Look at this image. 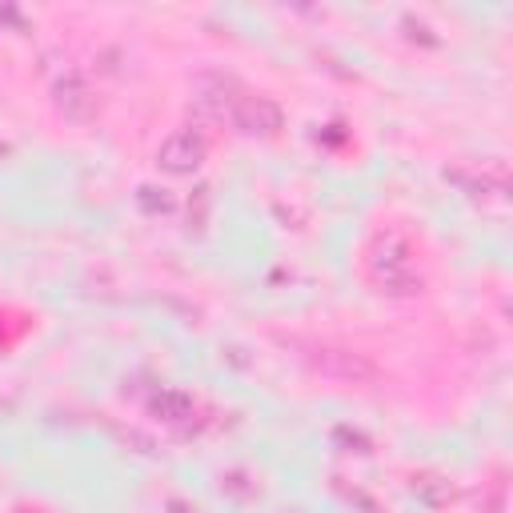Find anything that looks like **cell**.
Masks as SVG:
<instances>
[{
  "mask_svg": "<svg viewBox=\"0 0 513 513\" xmlns=\"http://www.w3.org/2000/svg\"><path fill=\"white\" fill-rule=\"evenodd\" d=\"M366 269H369V281L389 297H417L425 289L422 273L413 265V253H409V245L397 233H381L373 241L366 253Z\"/></svg>",
  "mask_w": 513,
  "mask_h": 513,
  "instance_id": "1",
  "label": "cell"
},
{
  "mask_svg": "<svg viewBox=\"0 0 513 513\" xmlns=\"http://www.w3.org/2000/svg\"><path fill=\"white\" fill-rule=\"evenodd\" d=\"M301 357L313 373H321L325 381H337V385H377L381 369L373 366L366 353L345 349V345H301Z\"/></svg>",
  "mask_w": 513,
  "mask_h": 513,
  "instance_id": "2",
  "label": "cell"
},
{
  "mask_svg": "<svg viewBox=\"0 0 513 513\" xmlns=\"http://www.w3.org/2000/svg\"><path fill=\"white\" fill-rule=\"evenodd\" d=\"M52 109L69 120V125H92L100 117V97L89 81L81 77H61L52 85Z\"/></svg>",
  "mask_w": 513,
  "mask_h": 513,
  "instance_id": "3",
  "label": "cell"
},
{
  "mask_svg": "<svg viewBox=\"0 0 513 513\" xmlns=\"http://www.w3.org/2000/svg\"><path fill=\"white\" fill-rule=\"evenodd\" d=\"M233 125L249 137H277L285 128V113L281 105H273L269 97H257V92H241V100L233 105Z\"/></svg>",
  "mask_w": 513,
  "mask_h": 513,
  "instance_id": "4",
  "label": "cell"
},
{
  "mask_svg": "<svg viewBox=\"0 0 513 513\" xmlns=\"http://www.w3.org/2000/svg\"><path fill=\"white\" fill-rule=\"evenodd\" d=\"M201 161H204V141H201L197 133H189V128H181V133L165 137L161 148H157V165H161L165 173H173V176L197 173Z\"/></svg>",
  "mask_w": 513,
  "mask_h": 513,
  "instance_id": "5",
  "label": "cell"
},
{
  "mask_svg": "<svg viewBox=\"0 0 513 513\" xmlns=\"http://www.w3.org/2000/svg\"><path fill=\"white\" fill-rule=\"evenodd\" d=\"M409 489H413V498L422 501V506H429L433 513L450 509L453 501H457V489H453V485L445 481L442 473H429V470L413 473V478H409Z\"/></svg>",
  "mask_w": 513,
  "mask_h": 513,
  "instance_id": "6",
  "label": "cell"
},
{
  "mask_svg": "<svg viewBox=\"0 0 513 513\" xmlns=\"http://www.w3.org/2000/svg\"><path fill=\"white\" fill-rule=\"evenodd\" d=\"M148 413L157 422H169V425H185L193 417V397L181 394V389H161V394L148 397Z\"/></svg>",
  "mask_w": 513,
  "mask_h": 513,
  "instance_id": "7",
  "label": "cell"
},
{
  "mask_svg": "<svg viewBox=\"0 0 513 513\" xmlns=\"http://www.w3.org/2000/svg\"><path fill=\"white\" fill-rule=\"evenodd\" d=\"M137 204H141V213H148V217H169L176 209V197L169 189H161V185H141L137 189Z\"/></svg>",
  "mask_w": 513,
  "mask_h": 513,
  "instance_id": "8",
  "label": "cell"
},
{
  "mask_svg": "<svg viewBox=\"0 0 513 513\" xmlns=\"http://www.w3.org/2000/svg\"><path fill=\"white\" fill-rule=\"evenodd\" d=\"M333 442H337L345 453H373V442L361 433V429H353V425H337V429H333Z\"/></svg>",
  "mask_w": 513,
  "mask_h": 513,
  "instance_id": "9",
  "label": "cell"
},
{
  "mask_svg": "<svg viewBox=\"0 0 513 513\" xmlns=\"http://www.w3.org/2000/svg\"><path fill=\"white\" fill-rule=\"evenodd\" d=\"M245 473H225V478H221V489L225 493H233V498H241V501H249V498H257V485L253 489H245Z\"/></svg>",
  "mask_w": 513,
  "mask_h": 513,
  "instance_id": "10",
  "label": "cell"
},
{
  "mask_svg": "<svg viewBox=\"0 0 513 513\" xmlns=\"http://www.w3.org/2000/svg\"><path fill=\"white\" fill-rule=\"evenodd\" d=\"M0 24H8L13 33H29V21H24V13L21 8H13V5H0Z\"/></svg>",
  "mask_w": 513,
  "mask_h": 513,
  "instance_id": "11",
  "label": "cell"
},
{
  "mask_svg": "<svg viewBox=\"0 0 513 513\" xmlns=\"http://www.w3.org/2000/svg\"><path fill=\"white\" fill-rule=\"evenodd\" d=\"M401 24H405V29H409V36H413V41H425V44H437V36H429V29H425V24H417V21H413V16H405V21H401Z\"/></svg>",
  "mask_w": 513,
  "mask_h": 513,
  "instance_id": "12",
  "label": "cell"
},
{
  "mask_svg": "<svg viewBox=\"0 0 513 513\" xmlns=\"http://www.w3.org/2000/svg\"><path fill=\"white\" fill-rule=\"evenodd\" d=\"M169 509H173V513H197V509L185 506V501H169Z\"/></svg>",
  "mask_w": 513,
  "mask_h": 513,
  "instance_id": "13",
  "label": "cell"
},
{
  "mask_svg": "<svg viewBox=\"0 0 513 513\" xmlns=\"http://www.w3.org/2000/svg\"><path fill=\"white\" fill-rule=\"evenodd\" d=\"M5 157H8V145H0V161H5Z\"/></svg>",
  "mask_w": 513,
  "mask_h": 513,
  "instance_id": "14",
  "label": "cell"
}]
</instances>
